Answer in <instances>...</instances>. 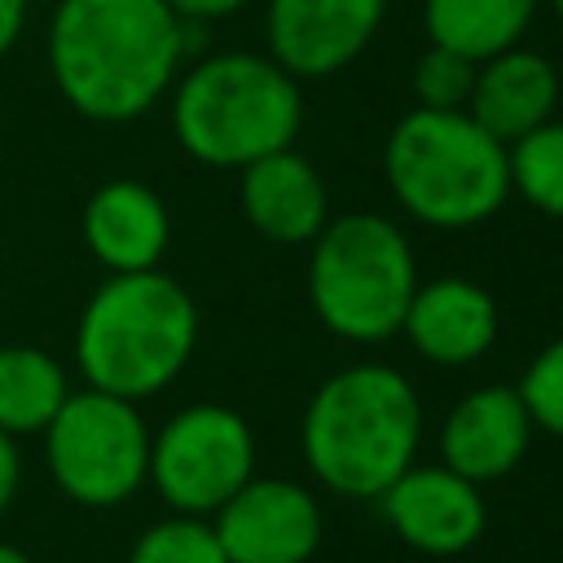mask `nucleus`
Wrapping results in <instances>:
<instances>
[{"label":"nucleus","instance_id":"f257e3e1","mask_svg":"<svg viewBox=\"0 0 563 563\" xmlns=\"http://www.w3.org/2000/svg\"><path fill=\"white\" fill-rule=\"evenodd\" d=\"M189 53V22L167 0H57L48 70L92 123H132L158 106Z\"/></svg>","mask_w":563,"mask_h":563},{"label":"nucleus","instance_id":"f03ea898","mask_svg":"<svg viewBox=\"0 0 563 563\" xmlns=\"http://www.w3.org/2000/svg\"><path fill=\"white\" fill-rule=\"evenodd\" d=\"M418 387L383 361H356L330 374L299 422V449L312 479L356 501H378V493L418 462Z\"/></svg>","mask_w":563,"mask_h":563},{"label":"nucleus","instance_id":"7ed1b4c3","mask_svg":"<svg viewBox=\"0 0 563 563\" xmlns=\"http://www.w3.org/2000/svg\"><path fill=\"white\" fill-rule=\"evenodd\" d=\"M198 347V303L163 268L110 273L75 321V365L88 387L150 400L172 387Z\"/></svg>","mask_w":563,"mask_h":563},{"label":"nucleus","instance_id":"20e7f679","mask_svg":"<svg viewBox=\"0 0 563 563\" xmlns=\"http://www.w3.org/2000/svg\"><path fill=\"white\" fill-rule=\"evenodd\" d=\"M303 128V92L268 53L198 57L172 92V132L207 167H233L290 150Z\"/></svg>","mask_w":563,"mask_h":563},{"label":"nucleus","instance_id":"39448f33","mask_svg":"<svg viewBox=\"0 0 563 563\" xmlns=\"http://www.w3.org/2000/svg\"><path fill=\"white\" fill-rule=\"evenodd\" d=\"M383 176L396 207L427 229H475L510 198L506 145L466 110H405L383 145Z\"/></svg>","mask_w":563,"mask_h":563},{"label":"nucleus","instance_id":"423d86ee","mask_svg":"<svg viewBox=\"0 0 563 563\" xmlns=\"http://www.w3.org/2000/svg\"><path fill=\"white\" fill-rule=\"evenodd\" d=\"M308 246V303L317 321L347 343L396 339L418 290V260L400 224L378 211H347L330 216Z\"/></svg>","mask_w":563,"mask_h":563},{"label":"nucleus","instance_id":"0eeeda50","mask_svg":"<svg viewBox=\"0 0 563 563\" xmlns=\"http://www.w3.org/2000/svg\"><path fill=\"white\" fill-rule=\"evenodd\" d=\"M40 435L53 484L84 510L123 506L150 475V422L136 400L97 387L70 391Z\"/></svg>","mask_w":563,"mask_h":563},{"label":"nucleus","instance_id":"6e6552de","mask_svg":"<svg viewBox=\"0 0 563 563\" xmlns=\"http://www.w3.org/2000/svg\"><path fill=\"white\" fill-rule=\"evenodd\" d=\"M251 475L255 431L229 405L198 400L176 409L158 431H150L145 484H154L172 515L211 519Z\"/></svg>","mask_w":563,"mask_h":563},{"label":"nucleus","instance_id":"1a4fd4ad","mask_svg":"<svg viewBox=\"0 0 563 563\" xmlns=\"http://www.w3.org/2000/svg\"><path fill=\"white\" fill-rule=\"evenodd\" d=\"M207 523L229 563H308L325 532L317 493L282 475H251Z\"/></svg>","mask_w":563,"mask_h":563},{"label":"nucleus","instance_id":"9d476101","mask_svg":"<svg viewBox=\"0 0 563 563\" xmlns=\"http://www.w3.org/2000/svg\"><path fill=\"white\" fill-rule=\"evenodd\" d=\"M378 510L387 528L413 554H427V559L466 554L488 528L484 488L462 479L444 462H413L409 471H400L378 493Z\"/></svg>","mask_w":563,"mask_h":563},{"label":"nucleus","instance_id":"9b49d317","mask_svg":"<svg viewBox=\"0 0 563 563\" xmlns=\"http://www.w3.org/2000/svg\"><path fill=\"white\" fill-rule=\"evenodd\" d=\"M383 13L387 0H268V57L295 79H330L369 48Z\"/></svg>","mask_w":563,"mask_h":563},{"label":"nucleus","instance_id":"f8f14e48","mask_svg":"<svg viewBox=\"0 0 563 563\" xmlns=\"http://www.w3.org/2000/svg\"><path fill=\"white\" fill-rule=\"evenodd\" d=\"M532 418L528 405L510 383H488L466 391L440 422V462L457 471L471 484H497L506 479L532 444Z\"/></svg>","mask_w":563,"mask_h":563},{"label":"nucleus","instance_id":"ddd939ff","mask_svg":"<svg viewBox=\"0 0 563 563\" xmlns=\"http://www.w3.org/2000/svg\"><path fill=\"white\" fill-rule=\"evenodd\" d=\"M501 317H497V299L471 282V277H431L418 282L400 334L409 339V347L444 369H462L475 365L493 343H497Z\"/></svg>","mask_w":563,"mask_h":563},{"label":"nucleus","instance_id":"4468645a","mask_svg":"<svg viewBox=\"0 0 563 563\" xmlns=\"http://www.w3.org/2000/svg\"><path fill=\"white\" fill-rule=\"evenodd\" d=\"M238 207L260 238L277 246H308L330 220V189L312 158L290 145L242 167Z\"/></svg>","mask_w":563,"mask_h":563},{"label":"nucleus","instance_id":"2eb2a0df","mask_svg":"<svg viewBox=\"0 0 563 563\" xmlns=\"http://www.w3.org/2000/svg\"><path fill=\"white\" fill-rule=\"evenodd\" d=\"M84 246L106 273H145L158 268L172 242L167 202L141 180H106L84 202Z\"/></svg>","mask_w":563,"mask_h":563},{"label":"nucleus","instance_id":"dca6fc26","mask_svg":"<svg viewBox=\"0 0 563 563\" xmlns=\"http://www.w3.org/2000/svg\"><path fill=\"white\" fill-rule=\"evenodd\" d=\"M559 92H563V84H559L554 62L537 48L515 44L475 66V88H471L466 114L488 136L510 145L519 136H528L532 128H541L545 119H554Z\"/></svg>","mask_w":563,"mask_h":563},{"label":"nucleus","instance_id":"f3484780","mask_svg":"<svg viewBox=\"0 0 563 563\" xmlns=\"http://www.w3.org/2000/svg\"><path fill=\"white\" fill-rule=\"evenodd\" d=\"M541 0H422L427 40L471 62L523 44Z\"/></svg>","mask_w":563,"mask_h":563},{"label":"nucleus","instance_id":"a211bd4d","mask_svg":"<svg viewBox=\"0 0 563 563\" xmlns=\"http://www.w3.org/2000/svg\"><path fill=\"white\" fill-rule=\"evenodd\" d=\"M70 378L62 361L35 343L0 347V431L4 435H40L53 413L66 405Z\"/></svg>","mask_w":563,"mask_h":563},{"label":"nucleus","instance_id":"6ab92c4d","mask_svg":"<svg viewBox=\"0 0 563 563\" xmlns=\"http://www.w3.org/2000/svg\"><path fill=\"white\" fill-rule=\"evenodd\" d=\"M510 194H519L532 211L563 220V119H545L528 136L506 145Z\"/></svg>","mask_w":563,"mask_h":563},{"label":"nucleus","instance_id":"aec40b11","mask_svg":"<svg viewBox=\"0 0 563 563\" xmlns=\"http://www.w3.org/2000/svg\"><path fill=\"white\" fill-rule=\"evenodd\" d=\"M128 563H229L211 523L194 519V515H167L158 523H150L132 550Z\"/></svg>","mask_w":563,"mask_h":563},{"label":"nucleus","instance_id":"412c9836","mask_svg":"<svg viewBox=\"0 0 563 563\" xmlns=\"http://www.w3.org/2000/svg\"><path fill=\"white\" fill-rule=\"evenodd\" d=\"M475 66L479 62H471L453 48L427 44V53H418V62L409 70L413 101L427 110H466L471 88H475Z\"/></svg>","mask_w":563,"mask_h":563},{"label":"nucleus","instance_id":"4be33fe9","mask_svg":"<svg viewBox=\"0 0 563 563\" xmlns=\"http://www.w3.org/2000/svg\"><path fill=\"white\" fill-rule=\"evenodd\" d=\"M519 400L528 405V418L537 431H550L563 440V334L550 339L515 383Z\"/></svg>","mask_w":563,"mask_h":563},{"label":"nucleus","instance_id":"5701e85b","mask_svg":"<svg viewBox=\"0 0 563 563\" xmlns=\"http://www.w3.org/2000/svg\"><path fill=\"white\" fill-rule=\"evenodd\" d=\"M22 488V453H18V440L0 431V515L13 506Z\"/></svg>","mask_w":563,"mask_h":563},{"label":"nucleus","instance_id":"b1692460","mask_svg":"<svg viewBox=\"0 0 563 563\" xmlns=\"http://www.w3.org/2000/svg\"><path fill=\"white\" fill-rule=\"evenodd\" d=\"M167 4L180 22H216V18L238 13L246 0H167Z\"/></svg>","mask_w":563,"mask_h":563},{"label":"nucleus","instance_id":"393cba45","mask_svg":"<svg viewBox=\"0 0 563 563\" xmlns=\"http://www.w3.org/2000/svg\"><path fill=\"white\" fill-rule=\"evenodd\" d=\"M22 26H26V0H0V57L18 44Z\"/></svg>","mask_w":563,"mask_h":563},{"label":"nucleus","instance_id":"a878e982","mask_svg":"<svg viewBox=\"0 0 563 563\" xmlns=\"http://www.w3.org/2000/svg\"><path fill=\"white\" fill-rule=\"evenodd\" d=\"M0 563H35L22 545H13V541H0Z\"/></svg>","mask_w":563,"mask_h":563},{"label":"nucleus","instance_id":"bb28decb","mask_svg":"<svg viewBox=\"0 0 563 563\" xmlns=\"http://www.w3.org/2000/svg\"><path fill=\"white\" fill-rule=\"evenodd\" d=\"M545 4H550V13H554V18L563 22V0H545Z\"/></svg>","mask_w":563,"mask_h":563}]
</instances>
